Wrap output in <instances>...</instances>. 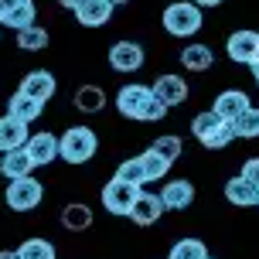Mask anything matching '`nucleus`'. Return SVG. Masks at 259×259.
Segmentation results:
<instances>
[{"label":"nucleus","mask_w":259,"mask_h":259,"mask_svg":"<svg viewBox=\"0 0 259 259\" xmlns=\"http://www.w3.org/2000/svg\"><path fill=\"white\" fill-rule=\"evenodd\" d=\"M116 109L126 119H137V123H157V119L167 116V109L154 99L150 85H123L116 92Z\"/></svg>","instance_id":"1"},{"label":"nucleus","mask_w":259,"mask_h":259,"mask_svg":"<svg viewBox=\"0 0 259 259\" xmlns=\"http://www.w3.org/2000/svg\"><path fill=\"white\" fill-rule=\"evenodd\" d=\"M96 150H99V140H96V130L89 126H68L58 137V157L68 164H89Z\"/></svg>","instance_id":"2"},{"label":"nucleus","mask_w":259,"mask_h":259,"mask_svg":"<svg viewBox=\"0 0 259 259\" xmlns=\"http://www.w3.org/2000/svg\"><path fill=\"white\" fill-rule=\"evenodd\" d=\"M201 24H205V14L194 0H178V4L164 7V31L174 38H191L201 31Z\"/></svg>","instance_id":"3"},{"label":"nucleus","mask_w":259,"mask_h":259,"mask_svg":"<svg viewBox=\"0 0 259 259\" xmlns=\"http://www.w3.org/2000/svg\"><path fill=\"white\" fill-rule=\"evenodd\" d=\"M191 133L201 140V147L208 150H222V147H229L235 140V130L229 119H222L215 109H208V113H198L191 123Z\"/></svg>","instance_id":"4"},{"label":"nucleus","mask_w":259,"mask_h":259,"mask_svg":"<svg viewBox=\"0 0 259 259\" xmlns=\"http://www.w3.org/2000/svg\"><path fill=\"white\" fill-rule=\"evenodd\" d=\"M41 198H45V188H41L38 178H14L11 184H7V205L14 208V211H31V208L41 205Z\"/></svg>","instance_id":"5"},{"label":"nucleus","mask_w":259,"mask_h":259,"mask_svg":"<svg viewBox=\"0 0 259 259\" xmlns=\"http://www.w3.org/2000/svg\"><path fill=\"white\" fill-rule=\"evenodd\" d=\"M137 194H140L137 184L113 178V181L103 188V208L109 211V215H130V208H133V201H137Z\"/></svg>","instance_id":"6"},{"label":"nucleus","mask_w":259,"mask_h":259,"mask_svg":"<svg viewBox=\"0 0 259 259\" xmlns=\"http://www.w3.org/2000/svg\"><path fill=\"white\" fill-rule=\"evenodd\" d=\"M225 55L232 58L235 65H256L259 62V31H235L229 45H225Z\"/></svg>","instance_id":"7"},{"label":"nucleus","mask_w":259,"mask_h":259,"mask_svg":"<svg viewBox=\"0 0 259 259\" xmlns=\"http://www.w3.org/2000/svg\"><path fill=\"white\" fill-rule=\"evenodd\" d=\"M150 92H154V99L164 106V109H170V106H181L184 99H188V82H184L181 75H157Z\"/></svg>","instance_id":"8"},{"label":"nucleus","mask_w":259,"mask_h":259,"mask_svg":"<svg viewBox=\"0 0 259 259\" xmlns=\"http://www.w3.org/2000/svg\"><path fill=\"white\" fill-rule=\"evenodd\" d=\"M160 215H164V201H160V194L140 191V194H137V201H133V208H130L126 219L133 222V225H140V229H150V225H154Z\"/></svg>","instance_id":"9"},{"label":"nucleus","mask_w":259,"mask_h":259,"mask_svg":"<svg viewBox=\"0 0 259 259\" xmlns=\"http://www.w3.org/2000/svg\"><path fill=\"white\" fill-rule=\"evenodd\" d=\"M21 92L31 96V99H38V103H48L55 92H58V82H55L52 72H45V68H34V72H27L21 78Z\"/></svg>","instance_id":"10"},{"label":"nucleus","mask_w":259,"mask_h":259,"mask_svg":"<svg viewBox=\"0 0 259 259\" xmlns=\"http://www.w3.org/2000/svg\"><path fill=\"white\" fill-rule=\"evenodd\" d=\"M24 147L31 154V160H34V167H48L58 157V137L55 133H31Z\"/></svg>","instance_id":"11"},{"label":"nucleus","mask_w":259,"mask_h":259,"mask_svg":"<svg viewBox=\"0 0 259 259\" xmlns=\"http://www.w3.org/2000/svg\"><path fill=\"white\" fill-rule=\"evenodd\" d=\"M109 65H113L116 72H137L143 65V48L137 41H116V45L109 48Z\"/></svg>","instance_id":"12"},{"label":"nucleus","mask_w":259,"mask_h":259,"mask_svg":"<svg viewBox=\"0 0 259 259\" xmlns=\"http://www.w3.org/2000/svg\"><path fill=\"white\" fill-rule=\"evenodd\" d=\"M113 4L109 0H85V4H78L75 11V21L82 27H103V24H109V17H113Z\"/></svg>","instance_id":"13"},{"label":"nucleus","mask_w":259,"mask_h":259,"mask_svg":"<svg viewBox=\"0 0 259 259\" xmlns=\"http://www.w3.org/2000/svg\"><path fill=\"white\" fill-rule=\"evenodd\" d=\"M27 123L17 116H0V154H7V150H17V147H24L27 143Z\"/></svg>","instance_id":"14"},{"label":"nucleus","mask_w":259,"mask_h":259,"mask_svg":"<svg viewBox=\"0 0 259 259\" xmlns=\"http://www.w3.org/2000/svg\"><path fill=\"white\" fill-rule=\"evenodd\" d=\"M160 201H164V208H170V211H184V208H191L194 201V184L191 181H167L164 184V194H160Z\"/></svg>","instance_id":"15"},{"label":"nucleus","mask_w":259,"mask_h":259,"mask_svg":"<svg viewBox=\"0 0 259 259\" xmlns=\"http://www.w3.org/2000/svg\"><path fill=\"white\" fill-rule=\"evenodd\" d=\"M249 106H252V103H249L246 92H239V89H225V92H219V96H215V106H211V109H215L222 119H229V123H232L239 113H246Z\"/></svg>","instance_id":"16"},{"label":"nucleus","mask_w":259,"mask_h":259,"mask_svg":"<svg viewBox=\"0 0 259 259\" xmlns=\"http://www.w3.org/2000/svg\"><path fill=\"white\" fill-rule=\"evenodd\" d=\"M225 198H229L232 205H239V208H252V205H259V188L249 184L242 174H235V178L225 181Z\"/></svg>","instance_id":"17"},{"label":"nucleus","mask_w":259,"mask_h":259,"mask_svg":"<svg viewBox=\"0 0 259 259\" xmlns=\"http://www.w3.org/2000/svg\"><path fill=\"white\" fill-rule=\"evenodd\" d=\"M31 170H34V160H31V154H27V147L7 150L4 160H0V174H4L7 181H14V178H27Z\"/></svg>","instance_id":"18"},{"label":"nucleus","mask_w":259,"mask_h":259,"mask_svg":"<svg viewBox=\"0 0 259 259\" xmlns=\"http://www.w3.org/2000/svg\"><path fill=\"white\" fill-rule=\"evenodd\" d=\"M41 106H45V103L31 99V96H24V92L17 89L11 96V103H7V113H11V116H17V119H24V123H34V119L41 116Z\"/></svg>","instance_id":"19"},{"label":"nucleus","mask_w":259,"mask_h":259,"mask_svg":"<svg viewBox=\"0 0 259 259\" xmlns=\"http://www.w3.org/2000/svg\"><path fill=\"white\" fill-rule=\"evenodd\" d=\"M211 62H215V55H211L208 45H188V48L181 52V65L188 68V72H208Z\"/></svg>","instance_id":"20"},{"label":"nucleus","mask_w":259,"mask_h":259,"mask_svg":"<svg viewBox=\"0 0 259 259\" xmlns=\"http://www.w3.org/2000/svg\"><path fill=\"white\" fill-rule=\"evenodd\" d=\"M140 157V167H143V184H150V181H164V174L170 170V164L164 160L160 154H154L150 147L143 150V154H137Z\"/></svg>","instance_id":"21"},{"label":"nucleus","mask_w":259,"mask_h":259,"mask_svg":"<svg viewBox=\"0 0 259 259\" xmlns=\"http://www.w3.org/2000/svg\"><path fill=\"white\" fill-rule=\"evenodd\" d=\"M72 103H75L78 113H99L106 106V92L99 85H82V89L72 96Z\"/></svg>","instance_id":"22"},{"label":"nucleus","mask_w":259,"mask_h":259,"mask_svg":"<svg viewBox=\"0 0 259 259\" xmlns=\"http://www.w3.org/2000/svg\"><path fill=\"white\" fill-rule=\"evenodd\" d=\"M232 130H235V137H242V140H256L259 137V109L256 106H249L246 113H239L232 119Z\"/></svg>","instance_id":"23"},{"label":"nucleus","mask_w":259,"mask_h":259,"mask_svg":"<svg viewBox=\"0 0 259 259\" xmlns=\"http://www.w3.org/2000/svg\"><path fill=\"white\" fill-rule=\"evenodd\" d=\"M62 225L68 229V232H82V229H89V225H92V211L85 205H65Z\"/></svg>","instance_id":"24"},{"label":"nucleus","mask_w":259,"mask_h":259,"mask_svg":"<svg viewBox=\"0 0 259 259\" xmlns=\"http://www.w3.org/2000/svg\"><path fill=\"white\" fill-rule=\"evenodd\" d=\"M17 48H24V52H45L48 48V31L45 27H21L17 31Z\"/></svg>","instance_id":"25"},{"label":"nucleus","mask_w":259,"mask_h":259,"mask_svg":"<svg viewBox=\"0 0 259 259\" xmlns=\"http://www.w3.org/2000/svg\"><path fill=\"white\" fill-rule=\"evenodd\" d=\"M17 256L21 259H55V246L48 242V239H24L21 242V249H17Z\"/></svg>","instance_id":"26"},{"label":"nucleus","mask_w":259,"mask_h":259,"mask_svg":"<svg viewBox=\"0 0 259 259\" xmlns=\"http://www.w3.org/2000/svg\"><path fill=\"white\" fill-rule=\"evenodd\" d=\"M34 0H21L17 7H14L11 14H7V21H4V27H14V31H21V27H31L34 24Z\"/></svg>","instance_id":"27"},{"label":"nucleus","mask_w":259,"mask_h":259,"mask_svg":"<svg viewBox=\"0 0 259 259\" xmlns=\"http://www.w3.org/2000/svg\"><path fill=\"white\" fill-rule=\"evenodd\" d=\"M205 256H208V249L201 239H178L167 259H205Z\"/></svg>","instance_id":"28"},{"label":"nucleus","mask_w":259,"mask_h":259,"mask_svg":"<svg viewBox=\"0 0 259 259\" xmlns=\"http://www.w3.org/2000/svg\"><path fill=\"white\" fill-rule=\"evenodd\" d=\"M150 150L154 154H160L167 164H174L178 157H181V137H174V133H164V137H157L154 143H150Z\"/></svg>","instance_id":"29"},{"label":"nucleus","mask_w":259,"mask_h":259,"mask_svg":"<svg viewBox=\"0 0 259 259\" xmlns=\"http://www.w3.org/2000/svg\"><path fill=\"white\" fill-rule=\"evenodd\" d=\"M116 178H119V181L137 184V188H143V167H140V157H130V160H123V164L116 167Z\"/></svg>","instance_id":"30"},{"label":"nucleus","mask_w":259,"mask_h":259,"mask_svg":"<svg viewBox=\"0 0 259 259\" xmlns=\"http://www.w3.org/2000/svg\"><path fill=\"white\" fill-rule=\"evenodd\" d=\"M242 178H246L249 184H256V188H259V157H249L246 164H242Z\"/></svg>","instance_id":"31"},{"label":"nucleus","mask_w":259,"mask_h":259,"mask_svg":"<svg viewBox=\"0 0 259 259\" xmlns=\"http://www.w3.org/2000/svg\"><path fill=\"white\" fill-rule=\"evenodd\" d=\"M17 4H21V0H0V24L7 21V14H11L14 7H17Z\"/></svg>","instance_id":"32"},{"label":"nucleus","mask_w":259,"mask_h":259,"mask_svg":"<svg viewBox=\"0 0 259 259\" xmlns=\"http://www.w3.org/2000/svg\"><path fill=\"white\" fill-rule=\"evenodd\" d=\"M58 4H62V7H68V11H75L78 4H85V0H58Z\"/></svg>","instance_id":"33"},{"label":"nucleus","mask_w":259,"mask_h":259,"mask_svg":"<svg viewBox=\"0 0 259 259\" xmlns=\"http://www.w3.org/2000/svg\"><path fill=\"white\" fill-rule=\"evenodd\" d=\"M194 4H198V7H219L222 0H194Z\"/></svg>","instance_id":"34"},{"label":"nucleus","mask_w":259,"mask_h":259,"mask_svg":"<svg viewBox=\"0 0 259 259\" xmlns=\"http://www.w3.org/2000/svg\"><path fill=\"white\" fill-rule=\"evenodd\" d=\"M249 68H252V78H256V85H259V62H256V65H249Z\"/></svg>","instance_id":"35"},{"label":"nucleus","mask_w":259,"mask_h":259,"mask_svg":"<svg viewBox=\"0 0 259 259\" xmlns=\"http://www.w3.org/2000/svg\"><path fill=\"white\" fill-rule=\"evenodd\" d=\"M0 259H21L17 252H0Z\"/></svg>","instance_id":"36"},{"label":"nucleus","mask_w":259,"mask_h":259,"mask_svg":"<svg viewBox=\"0 0 259 259\" xmlns=\"http://www.w3.org/2000/svg\"><path fill=\"white\" fill-rule=\"evenodd\" d=\"M109 4H113V7H119V4H130V0H109Z\"/></svg>","instance_id":"37"},{"label":"nucleus","mask_w":259,"mask_h":259,"mask_svg":"<svg viewBox=\"0 0 259 259\" xmlns=\"http://www.w3.org/2000/svg\"><path fill=\"white\" fill-rule=\"evenodd\" d=\"M205 259H211V256H205Z\"/></svg>","instance_id":"38"}]
</instances>
